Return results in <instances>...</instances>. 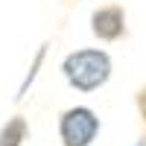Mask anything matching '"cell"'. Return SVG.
<instances>
[{
    "label": "cell",
    "mask_w": 146,
    "mask_h": 146,
    "mask_svg": "<svg viewBox=\"0 0 146 146\" xmlns=\"http://www.w3.org/2000/svg\"><path fill=\"white\" fill-rule=\"evenodd\" d=\"M111 70L114 62L102 47H82V50H73L62 58V76L79 94H94L105 88L111 79Z\"/></svg>",
    "instance_id": "6da1fadb"
},
{
    "label": "cell",
    "mask_w": 146,
    "mask_h": 146,
    "mask_svg": "<svg viewBox=\"0 0 146 146\" xmlns=\"http://www.w3.org/2000/svg\"><path fill=\"white\" fill-rule=\"evenodd\" d=\"M102 120L91 105H70L58 117V140L62 146H91L100 137Z\"/></svg>",
    "instance_id": "7a4b0ae2"
},
{
    "label": "cell",
    "mask_w": 146,
    "mask_h": 146,
    "mask_svg": "<svg viewBox=\"0 0 146 146\" xmlns=\"http://www.w3.org/2000/svg\"><path fill=\"white\" fill-rule=\"evenodd\" d=\"M91 32H94V38H100L105 44L120 41L129 32V27H126V9L120 3H108V6L94 9L91 12Z\"/></svg>",
    "instance_id": "3957f363"
},
{
    "label": "cell",
    "mask_w": 146,
    "mask_h": 146,
    "mask_svg": "<svg viewBox=\"0 0 146 146\" xmlns=\"http://www.w3.org/2000/svg\"><path fill=\"white\" fill-rule=\"evenodd\" d=\"M29 137V123L23 114L9 117L3 126H0V146H23V140Z\"/></svg>",
    "instance_id": "277c9868"
},
{
    "label": "cell",
    "mask_w": 146,
    "mask_h": 146,
    "mask_svg": "<svg viewBox=\"0 0 146 146\" xmlns=\"http://www.w3.org/2000/svg\"><path fill=\"white\" fill-rule=\"evenodd\" d=\"M135 105H137V114H140V120L146 123V85L135 94Z\"/></svg>",
    "instance_id": "5b68a950"
},
{
    "label": "cell",
    "mask_w": 146,
    "mask_h": 146,
    "mask_svg": "<svg viewBox=\"0 0 146 146\" xmlns=\"http://www.w3.org/2000/svg\"><path fill=\"white\" fill-rule=\"evenodd\" d=\"M135 146H146V131H143V135L137 137V143H135Z\"/></svg>",
    "instance_id": "8992f818"
}]
</instances>
